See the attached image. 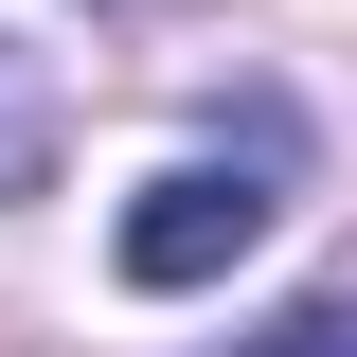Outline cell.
Returning <instances> with one entry per match:
<instances>
[{"instance_id":"1","label":"cell","mask_w":357,"mask_h":357,"mask_svg":"<svg viewBox=\"0 0 357 357\" xmlns=\"http://www.w3.org/2000/svg\"><path fill=\"white\" fill-rule=\"evenodd\" d=\"M268 161H178V178H143V215H126V286L143 304H178V286H215V268H250L268 250Z\"/></svg>"},{"instance_id":"2","label":"cell","mask_w":357,"mask_h":357,"mask_svg":"<svg viewBox=\"0 0 357 357\" xmlns=\"http://www.w3.org/2000/svg\"><path fill=\"white\" fill-rule=\"evenodd\" d=\"M18 197H54V89L0 54V215H18Z\"/></svg>"},{"instance_id":"3","label":"cell","mask_w":357,"mask_h":357,"mask_svg":"<svg viewBox=\"0 0 357 357\" xmlns=\"http://www.w3.org/2000/svg\"><path fill=\"white\" fill-rule=\"evenodd\" d=\"M232 357H357V286H340V304H286L268 340H232Z\"/></svg>"}]
</instances>
